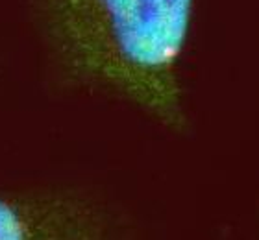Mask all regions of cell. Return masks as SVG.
Returning <instances> with one entry per match:
<instances>
[{
  "instance_id": "cell-1",
  "label": "cell",
  "mask_w": 259,
  "mask_h": 240,
  "mask_svg": "<svg viewBox=\"0 0 259 240\" xmlns=\"http://www.w3.org/2000/svg\"><path fill=\"white\" fill-rule=\"evenodd\" d=\"M200 0H30L45 67L65 89L126 102L187 126L184 63Z\"/></svg>"
},
{
  "instance_id": "cell-2",
  "label": "cell",
  "mask_w": 259,
  "mask_h": 240,
  "mask_svg": "<svg viewBox=\"0 0 259 240\" xmlns=\"http://www.w3.org/2000/svg\"><path fill=\"white\" fill-rule=\"evenodd\" d=\"M0 240H124L102 203L61 187L0 188Z\"/></svg>"
}]
</instances>
